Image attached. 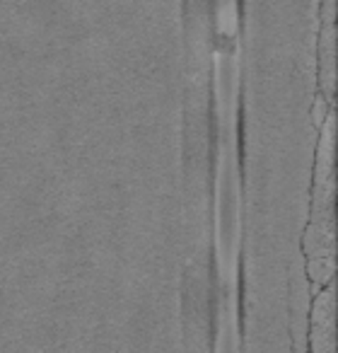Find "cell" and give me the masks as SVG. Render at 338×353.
Wrapping results in <instances>:
<instances>
[{
  "mask_svg": "<svg viewBox=\"0 0 338 353\" xmlns=\"http://www.w3.org/2000/svg\"><path fill=\"white\" fill-rule=\"evenodd\" d=\"M333 293L324 290L317 295L312 307V329H309V348L312 353H336L333 343Z\"/></svg>",
  "mask_w": 338,
  "mask_h": 353,
  "instance_id": "1",
  "label": "cell"
},
{
  "mask_svg": "<svg viewBox=\"0 0 338 353\" xmlns=\"http://www.w3.org/2000/svg\"><path fill=\"white\" fill-rule=\"evenodd\" d=\"M215 353H240V332H237L235 307H232V305L227 310H220Z\"/></svg>",
  "mask_w": 338,
  "mask_h": 353,
  "instance_id": "2",
  "label": "cell"
}]
</instances>
